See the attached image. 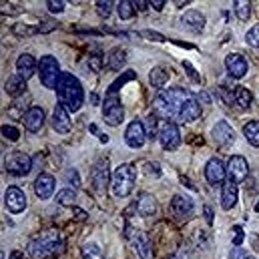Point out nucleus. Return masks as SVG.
I'll return each mask as SVG.
<instances>
[{"instance_id":"nucleus-1","label":"nucleus","mask_w":259,"mask_h":259,"mask_svg":"<svg viewBox=\"0 0 259 259\" xmlns=\"http://www.w3.org/2000/svg\"><path fill=\"white\" fill-rule=\"evenodd\" d=\"M193 97L181 89V87H171V89H165L161 91L157 97H155V103H153V109L157 115H161V121H171V119H177L179 121V113L183 111V107L191 101Z\"/></svg>"},{"instance_id":"nucleus-2","label":"nucleus","mask_w":259,"mask_h":259,"mask_svg":"<svg viewBox=\"0 0 259 259\" xmlns=\"http://www.w3.org/2000/svg\"><path fill=\"white\" fill-rule=\"evenodd\" d=\"M57 95H59V105H63L68 113H76L84 103L82 84L70 72H63V78H61L59 89H57Z\"/></svg>"},{"instance_id":"nucleus-3","label":"nucleus","mask_w":259,"mask_h":259,"mask_svg":"<svg viewBox=\"0 0 259 259\" xmlns=\"http://www.w3.org/2000/svg\"><path fill=\"white\" fill-rule=\"evenodd\" d=\"M61 247V239L57 231H42L28 243V253L32 259H49Z\"/></svg>"},{"instance_id":"nucleus-4","label":"nucleus","mask_w":259,"mask_h":259,"mask_svg":"<svg viewBox=\"0 0 259 259\" xmlns=\"http://www.w3.org/2000/svg\"><path fill=\"white\" fill-rule=\"evenodd\" d=\"M135 181H137V171L133 165H121L115 173H113V179H111V191L115 197H129L133 187H135Z\"/></svg>"},{"instance_id":"nucleus-5","label":"nucleus","mask_w":259,"mask_h":259,"mask_svg":"<svg viewBox=\"0 0 259 259\" xmlns=\"http://www.w3.org/2000/svg\"><path fill=\"white\" fill-rule=\"evenodd\" d=\"M38 74H40V80L47 89H59V82L63 78V72H61V65L55 57L51 55H45L40 57L38 61Z\"/></svg>"},{"instance_id":"nucleus-6","label":"nucleus","mask_w":259,"mask_h":259,"mask_svg":"<svg viewBox=\"0 0 259 259\" xmlns=\"http://www.w3.org/2000/svg\"><path fill=\"white\" fill-rule=\"evenodd\" d=\"M4 169L10 173V175H16V177H24L30 173L32 169V161L26 153H20V151H12L4 157Z\"/></svg>"},{"instance_id":"nucleus-7","label":"nucleus","mask_w":259,"mask_h":259,"mask_svg":"<svg viewBox=\"0 0 259 259\" xmlns=\"http://www.w3.org/2000/svg\"><path fill=\"white\" fill-rule=\"evenodd\" d=\"M157 137H159L163 149H167V151H175L181 145V133H179V127L173 121H161Z\"/></svg>"},{"instance_id":"nucleus-8","label":"nucleus","mask_w":259,"mask_h":259,"mask_svg":"<svg viewBox=\"0 0 259 259\" xmlns=\"http://www.w3.org/2000/svg\"><path fill=\"white\" fill-rule=\"evenodd\" d=\"M123 117H125V111L119 103L117 97H105V103H103V119L107 125L111 127H117L123 123Z\"/></svg>"},{"instance_id":"nucleus-9","label":"nucleus","mask_w":259,"mask_h":259,"mask_svg":"<svg viewBox=\"0 0 259 259\" xmlns=\"http://www.w3.org/2000/svg\"><path fill=\"white\" fill-rule=\"evenodd\" d=\"M91 179H93V187L97 189V193H101V195L107 193V187L111 185V179H113V177L109 175V161H107V159L95 163Z\"/></svg>"},{"instance_id":"nucleus-10","label":"nucleus","mask_w":259,"mask_h":259,"mask_svg":"<svg viewBox=\"0 0 259 259\" xmlns=\"http://www.w3.org/2000/svg\"><path fill=\"white\" fill-rule=\"evenodd\" d=\"M211 135H213L215 145L221 147V149H229V147L233 145V141H235V133H233V129H231V125L225 123V121L215 123V127H213V131H211Z\"/></svg>"},{"instance_id":"nucleus-11","label":"nucleus","mask_w":259,"mask_h":259,"mask_svg":"<svg viewBox=\"0 0 259 259\" xmlns=\"http://www.w3.org/2000/svg\"><path fill=\"white\" fill-rule=\"evenodd\" d=\"M4 203L10 213H22L26 209V195L18 187H8L4 193Z\"/></svg>"},{"instance_id":"nucleus-12","label":"nucleus","mask_w":259,"mask_h":259,"mask_svg":"<svg viewBox=\"0 0 259 259\" xmlns=\"http://www.w3.org/2000/svg\"><path fill=\"white\" fill-rule=\"evenodd\" d=\"M205 179L209 181V185H221L225 183V165L221 159L213 157L207 161L205 165Z\"/></svg>"},{"instance_id":"nucleus-13","label":"nucleus","mask_w":259,"mask_h":259,"mask_svg":"<svg viewBox=\"0 0 259 259\" xmlns=\"http://www.w3.org/2000/svg\"><path fill=\"white\" fill-rule=\"evenodd\" d=\"M125 141H127V145L133 147V149L143 147L145 141H147V129H145V125H143L141 121L129 123V127L125 131Z\"/></svg>"},{"instance_id":"nucleus-14","label":"nucleus","mask_w":259,"mask_h":259,"mask_svg":"<svg viewBox=\"0 0 259 259\" xmlns=\"http://www.w3.org/2000/svg\"><path fill=\"white\" fill-rule=\"evenodd\" d=\"M229 179H233L235 183H241L247 179V173H249V165L245 161V157L241 155H235L229 159Z\"/></svg>"},{"instance_id":"nucleus-15","label":"nucleus","mask_w":259,"mask_h":259,"mask_svg":"<svg viewBox=\"0 0 259 259\" xmlns=\"http://www.w3.org/2000/svg\"><path fill=\"white\" fill-rule=\"evenodd\" d=\"M225 68H227V72L233 76V78H243L245 74H247V61L241 57V55H237V53H231V55H227V59H225Z\"/></svg>"},{"instance_id":"nucleus-16","label":"nucleus","mask_w":259,"mask_h":259,"mask_svg":"<svg viewBox=\"0 0 259 259\" xmlns=\"http://www.w3.org/2000/svg\"><path fill=\"white\" fill-rule=\"evenodd\" d=\"M171 213L177 219H185L193 213V201L187 195H175L171 199Z\"/></svg>"},{"instance_id":"nucleus-17","label":"nucleus","mask_w":259,"mask_h":259,"mask_svg":"<svg viewBox=\"0 0 259 259\" xmlns=\"http://www.w3.org/2000/svg\"><path fill=\"white\" fill-rule=\"evenodd\" d=\"M55 187H57V181L53 175L49 173H40L34 181V193L38 199H49L51 195L55 193Z\"/></svg>"},{"instance_id":"nucleus-18","label":"nucleus","mask_w":259,"mask_h":259,"mask_svg":"<svg viewBox=\"0 0 259 259\" xmlns=\"http://www.w3.org/2000/svg\"><path fill=\"white\" fill-rule=\"evenodd\" d=\"M45 125V111L40 107H30L28 113L24 115V127L30 133H38Z\"/></svg>"},{"instance_id":"nucleus-19","label":"nucleus","mask_w":259,"mask_h":259,"mask_svg":"<svg viewBox=\"0 0 259 259\" xmlns=\"http://www.w3.org/2000/svg\"><path fill=\"white\" fill-rule=\"evenodd\" d=\"M53 127L61 135H66L70 131V117H68V111L63 105H57L53 109Z\"/></svg>"},{"instance_id":"nucleus-20","label":"nucleus","mask_w":259,"mask_h":259,"mask_svg":"<svg viewBox=\"0 0 259 259\" xmlns=\"http://www.w3.org/2000/svg\"><path fill=\"white\" fill-rule=\"evenodd\" d=\"M135 209H137V213L141 217H151V215L157 213V201H155L153 195L141 193L139 199H137V203H135Z\"/></svg>"},{"instance_id":"nucleus-21","label":"nucleus","mask_w":259,"mask_h":259,"mask_svg":"<svg viewBox=\"0 0 259 259\" xmlns=\"http://www.w3.org/2000/svg\"><path fill=\"white\" fill-rule=\"evenodd\" d=\"M235 203H237V183L229 179L223 183V189H221V207L229 211L231 207H235Z\"/></svg>"},{"instance_id":"nucleus-22","label":"nucleus","mask_w":259,"mask_h":259,"mask_svg":"<svg viewBox=\"0 0 259 259\" xmlns=\"http://www.w3.org/2000/svg\"><path fill=\"white\" fill-rule=\"evenodd\" d=\"M181 22L193 30V32H201L205 28V16L199 12V10H187L183 16H181Z\"/></svg>"},{"instance_id":"nucleus-23","label":"nucleus","mask_w":259,"mask_h":259,"mask_svg":"<svg viewBox=\"0 0 259 259\" xmlns=\"http://www.w3.org/2000/svg\"><path fill=\"white\" fill-rule=\"evenodd\" d=\"M16 68H18V74L26 80V78H30V76L34 74V70H36V61H34V57H30V55H20V57L16 59Z\"/></svg>"},{"instance_id":"nucleus-24","label":"nucleus","mask_w":259,"mask_h":259,"mask_svg":"<svg viewBox=\"0 0 259 259\" xmlns=\"http://www.w3.org/2000/svg\"><path fill=\"white\" fill-rule=\"evenodd\" d=\"M135 249L141 259H153V245H151V239L147 233H139L135 237Z\"/></svg>"},{"instance_id":"nucleus-25","label":"nucleus","mask_w":259,"mask_h":259,"mask_svg":"<svg viewBox=\"0 0 259 259\" xmlns=\"http://www.w3.org/2000/svg\"><path fill=\"white\" fill-rule=\"evenodd\" d=\"M24 89H26V80H24L20 74L8 76L6 82H4V91H6L10 97H18V95H22Z\"/></svg>"},{"instance_id":"nucleus-26","label":"nucleus","mask_w":259,"mask_h":259,"mask_svg":"<svg viewBox=\"0 0 259 259\" xmlns=\"http://www.w3.org/2000/svg\"><path fill=\"white\" fill-rule=\"evenodd\" d=\"M199 117H201V107H199V103H197L195 99H191V101L183 107V111L179 113V121H181V123H193Z\"/></svg>"},{"instance_id":"nucleus-27","label":"nucleus","mask_w":259,"mask_h":259,"mask_svg":"<svg viewBox=\"0 0 259 259\" xmlns=\"http://www.w3.org/2000/svg\"><path fill=\"white\" fill-rule=\"evenodd\" d=\"M167 80H169V70H167V68H163V66L153 68V70H151V74H149V82H151V87H155V89L165 87V84H167Z\"/></svg>"},{"instance_id":"nucleus-28","label":"nucleus","mask_w":259,"mask_h":259,"mask_svg":"<svg viewBox=\"0 0 259 259\" xmlns=\"http://www.w3.org/2000/svg\"><path fill=\"white\" fill-rule=\"evenodd\" d=\"M125 61H127V53L123 49H113L109 53V66H111V70H121L125 66Z\"/></svg>"},{"instance_id":"nucleus-29","label":"nucleus","mask_w":259,"mask_h":259,"mask_svg":"<svg viewBox=\"0 0 259 259\" xmlns=\"http://www.w3.org/2000/svg\"><path fill=\"white\" fill-rule=\"evenodd\" d=\"M26 107H28V101H20V99H16V101H12V105L6 109V115L12 117V119H22V117L28 113Z\"/></svg>"},{"instance_id":"nucleus-30","label":"nucleus","mask_w":259,"mask_h":259,"mask_svg":"<svg viewBox=\"0 0 259 259\" xmlns=\"http://www.w3.org/2000/svg\"><path fill=\"white\" fill-rule=\"evenodd\" d=\"M243 135L253 147H259V121H249L243 127Z\"/></svg>"},{"instance_id":"nucleus-31","label":"nucleus","mask_w":259,"mask_h":259,"mask_svg":"<svg viewBox=\"0 0 259 259\" xmlns=\"http://www.w3.org/2000/svg\"><path fill=\"white\" fill-rule=\"evenodd\" d=\"M233 8H235V14H237L239 20H247L249 14H251V4L247 0H235Z\"/></svg>"},{"instance_id":"nucleus-32","label":"nucleus","mask_w":259,"mask_h":259,"mask_svg":"<svg viewBox=\"0 0 259 259\" xmlns=\"http://www.w3.org/2000/svg\"><path fill=\"white\" fill-rule=\"evenodd\" d=\"M131 78H137V74H135L133 70H127V72H125L121 78H117V80H115V82L109 87V91H107V97H115V95H117V91H119V89H121V87H123L127 80H131Z\"/></svg>"},{"instance_id":"nucleus-33","label":"nucleus","mask_w":259,"mask_h":259,"mask_svg":"<svg viewBox=\"0 0 259 259\" xmlns=\"http://www.w3.org/2000/svg\"><path fill=\"white\" fill-rule=\"evenodd\" d=\"M117 10H119V18H121V20H131V18L135 16V2L121 0L119 6H117Z\"/></svg>"},{"instance_id":"nucleus-34","label":"nucleus","mask_w":259,"mask_h":259,"mask_svg":"<svg viewBox=\"0 0 259 259\" xmlns=\"http://www.w3.org/2000/svg\"><path fill=\"white\" fill-rule=\"evenodd\" d=\"M82 259H105V255L97 243H84L82 245Z\"/></svg>"},{"instance_id":"nucleus-35","label":"nucleus","mask_w":259,"mask_h":259,"mask_svg":"<svg viewBox=\"0 0 259 259\" xmlns=\"http://www.w3.org/2000/svg\"><path fill=\"white\" fill-rule=\"evenodd\" d=\"M233 101H237V105H239L241 109H247V107L251 105V93H249L247 89L239 87V89L235 91V97H233Z\"/></svg>"},{"instance_id":"nucleus-36","label":"nucleus","mask_w":259,"mask_h":259,"mask_svg":"<svg viewBox=\"0 0 259 259\" xmlns=\"http://www.w3.org/2000/svg\"><path fill=\"white\" fill-rule=\"evenodd\" d=\"M57 201L61 203V205H65V207H70V205H76V191L74 189H63L59 197H57Z\"/></svg>"},{"instance_id":"nucleus-37","label":"nucleus","mask_w":259,"mask_h":259,"mask_svg":"<svg viewBox=\"0 0 259 259\" xmlns=\"http://www.w3.org/2000/svg\"><path fill=\"white\" fill-rule=\"evenodd\" d=\"M245 40H247V45H249V47L259 49V24H255L253 28H249V30H247Z\"/></svg>"},{"instance_id":"nucleus-38","label":"nucleus","mask_w":259,"mask_h":259,"mask_svg":"<svg viewBox=\"0 0 259 259\" xmlns=\"http://www.w3.org/2000/svg\"><path fill=\"white\" fill-rule=\"evenodd\" d=\"M97 4V10H99V14H103L105 18L111 14V8H113V2H109V0H99V2H95Z\"/></svg>"},{"instance_id":"nucleus-39","label":"nucleus","mask_w":259,"mask_h":259,"mask_svg":"<svg viewBox=\"0 0 259 259\" xmlns=\"http://www.w3.org/2000/svg\"><path fill=\"white\" fill-rule=\"evenodd\" d=\"M2 135L6 137V139H10V141H18L20 139V133L16 127H10V125H4L2 127Z\"/></svg>"},{"instance_id":"nucleus-40","label":"nucleus","mask_w":259,"mask_h":259,"mask_svg":"<svg viewBox=\"0 0 259 259\" xmlns=\"http://www.w3.org/2000/svg\"><path fill=\"white\" fill-rule=\"evenodd\" d=\"M47 6H49L51 12H63V10L66 8V2L65 0H49Z\"/></svg>"},{"instance_id":"nucleus-41","label":"nucleus","mask_w":259,"mask_h":259,"mask_svg":"<svg viewBox=\"0 0 259 259\" xmlns=\"http://www.w3.org/2000/svg\"><path fill=\"white\" fill-rule=\"evenodd\" d=\"M38 28H34V26H26V24H16L14 26V32L16 34H22V36H26V34H32V32H36Z\"/></svg>"},{"instance_id":"nucleus-42","label":"nucleus","mask_w":259,"mask_h":259,"mask_svg":"<svg viewBox=\"0 0 259 259\" xmlns=\"http://www.w3.org/2000/svg\"><path fill=\"white\" fill-rule=\"evenodd\" d=\"M231 259H255V257L249 255L247 251H243L241 247H233V249H231Z\"/></svg>"},{"instance_id":"nucleus-43","label":"nucleus","mask_w":259,"mask_h":259,"mask_svg":"<svg viewBox=\"0 0 259 259\" xmlns=\"http://www.w3.org/2000/svg\"><path fill=\"white\" fill-rule=\"evenodd\" d=\"M233 231H235L233 245H235V247H239V245H241V241H243V231H241V227H239V225H235V227H233Z\"/></svg>"},{"instance_id":"nucleus-44","label":"nucleus","mask_w":259,"mask_h":259,"mask_svg":"<svg viewBox=\"0 0 259 259\" xmlns=\"http://www.w3.org/2000/svg\"><path fill=\"white\" fill-rule=\"evenodd\" d=\"M183 66H185V70H187V74H189V76H191V78H193L195 82H199V74H197V72H195L193 65H191V63H187V61H185V63H183Z\"/></svg>"},{"instance_id":"nucleus-45","label":"nucleus","mask_w":259,"mask_h":259,"mask_svg":"<svg viewBox=\"0 0 259 259\" xmlns=\"http://www.w3.org/2000/svg\"><path fill=\"white\" fill-rule=\"evenodd\" d=\"M149 4H151L155 10H163V4H165V2H163V0H151Z\"/></svg>"},{"instance_id":"nucleus-46","label":"nucleus","mask_w":259,"mask_h":259,"mask_svg":"<svg viewBox=\"0 0 259 259\" xmlns=\"http://www.w3.org/2000/svg\"><path fill=\"white\" fill-rule=\"evenodd\" d=\"M205 215H207V221L211 223V207L209 205H205Z\"/></svg>"},{"instance_id":"nucleus-47","label":"nucleus","mask_w":259,"mask_h":259,"mask_svg":"<svg viewBox=\"0 0 259 259\" xmlns=\"http://www.w3.org/2000/svg\"><path fill=\"white\" fill-rule=\"evenodd\" d=\"M135 4H137V8H139V10H145L149 2H135Z\"/></svg>"},{"instance_id":"nucleus-48","label":"nucleus","mask_w":259,"mask_h":259,"mask_svg":"<svg viewBox=\"0 0 259 259\" xmlns=\"http://www.w3.org/2000/svg\"><path fill=\"white\" fill-rule=\"evenodd\" d=\"M10 259H22V253H20V251H12Z\"/></svg>"}]
</instances>
